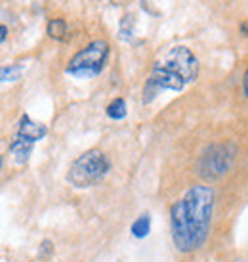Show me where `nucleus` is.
Returning <instances> with one entry per match:
<instances>
[{"label": "nucleus", "instance_id": "obj_1", "mask_svg": "<svg viewBox=\"0 0 248 262\" xmlns=\"http://www.w3.org/2000/svg\"><path fill=\"white\" fill-rule=\"evenodd\" d=\"M216 195L205 184H193L170 205V235L178 253L191 255L203 247L210 235Z\"/></svg>", "mask_w": 248, "mask_h": 262}, {"label": "nucleus", "instance_id": "obj_15", "mask_svg": "<svg viewBox=\"0 0 248 262\" xmlns=\"http://www.w3.org/2000/svg\"><path fill=\"white\" fill-rule=\"evenodd\" d=\"M241 29L244 31V35H246V37H248V23H242V25H241Z\"/></svg>", "mask_w": 248, "mask_h": 262}, {"label": "nucleus", "instance_id": "obj_14", "mask_svg": "<svg viewBox=\"0 0 248 262\" xmlns=\"http://www.w3.org/2000/svg\"><path fill=\"white\" fill-rule=\"evenodd\" d=\"M0 33H2V35H0V38H2V42H4V40H6V37H8V27H6V25H2V27H0Z\"/></svg>", "mask_w": 248, "mask_h": 262}, {"label": "nucleus", "instance_id": "obj_10", "mask_svg": "<svg viewBox=\"0 0 248 262\" xmlns=\"http://www.w3.org/2000/svg\"><path fill=\"white\" fill-rule=\"evenodd\" d=\"M105 113H107V117L113 119V121H122L124 117H126V113H128V110H126V102H124L122 98H115V100L107 105Z\"/></svg>", "mask_w": 248, "mask_h": 262}, {"label": "nucleus", "instance_id": "obj_2", "mask_svg": "<svg viewBox=\"0 0 248 262\" xmlns=\"http://www.w3.org/2000/svg\"><path fill=\"white\" fill-rule=\"evenodd\" d=\"M199 77V59L187 46H170L159 54L141 92L143 105L151 103L161 92H182Z\"/></svg>", "mask_w": 248, "mask_h": 262}, {"label": "nucleus", "instance_id": "obj_7", "mask_svg": "<svg viewBox=\"0 0 248 262\" xmlns=\"http://www.w3.org/2000/svg\"><path fill=\"white\" fill-rule=\"evenodd\" d=\"M33 147H35V144H33V142H29V140H23V138H19V136H15L14 142L8 146V153L14 157V161L17 163V165H25V163L31 159Z\"/></svg>", "mask_w": 248, "mask_h": 262}, {"label": "nucleus", "instance_id": "obj_3", "mask_svg": "<svg viewBox=\"0 0 248 262\" xmlns=\"http://www.w3.org/2000/svg\"><path fill=\"white\" fill-rule=\"evenodd\" d=\"M111 159L102 149H88L86 153L79 155L67 172V182L73 188L84 189L94 184L102 182L111 170Z\"/></svg>", "mask_w": 248, "mask_h": 262}, {"label": "nucleus", "instance_id": "obj_13", "mask_svg": "<svg viewBox=\"0 0 248 262\" xmlns=\"http://www.w3.org/2000/svg\"><path fill=\"white\" fill-rule=\"evenodd\" d=\"M242 90H244V96L248 98V67L244 71V77H242Z\"/></svg>", "mask_w": 248, "mask_h": 262}, {"label": "nucleus", "instance_id": "obj_5", "mask_svg": "<svg viewBox=\"0 0 248 262\" xmlns=\"http://www.w3.org/2000/svg\"><path fill=\"white\" fill-rule=\"evenodd\" d=\"M231 161H233V149L224 144H216L203 153V157L199 161V168L205 176L219 178L231 167Z\"/></svg>", "mask_w": 248, "mask_h": 262}, {"label": "nucleus", "instance_id": "obj_9", "mask_svg": "<svg viewBox=\"0 0 248 262\" xmlns=\"http://www.w3.org/2000/svg\"><path fill=\"white\" fill-rule=\"evenodd\" d=\"M48 35H50L54 40H63L67 37V23L65 19H61V17H54L48 21Z\"/></svg>", "mask_w": 248, "mask_h": 262}, {"label": "nucleus", "instance_id": "obj_4", "mask_svg": "<svg viewBox=\"0 0 248 262\" xmlns=\"http://www.w3.org/2000/svg\"><path fill=\"white\" fill-rule=\"evenodd\" d=\"M107 58H109V44L105 40H92L71 58L65 71L75 79H95L97 75H102Z\"/></svg>", "mask_w": 248, "mask_h": 262}, {"label": "nucleus", "instance_id": "obj_11", "mask_svg": "<svg viewBox=\"0 0 248 262\" xmlns=\"http://www.w3.org/2000/svg\"><path fill=\"white\" fill-rule=\"evenodd\" d=\"M23 66L21 63H10V66L2 67V82H14V80L21 79Z\"/></svg>", "mask_w": 248, "mask_h": 262}, {"label": "nucleus", "instance_id": "obj_6", "mask_svg": "<svg viewBox=\"0 0 248 262\" xmlns=\"http://www.w3.org/2000/svg\"><path fill=\"white\" fill-rule=\"evenodd\" d=\"M46 134H48L46 124L33 121L27 113H25V115H21L19 123H17V134H15V136H19V138L29 140V142H33V144H37L38 140H42Z\"/></svg>", "mask_w": 248, "mask_h": 262}, {"label": "nucleus", "instance_id": "obj_12", "mask_svg": "<svg viewBox=\"0 0 248 262\" xmlns=\"http://www.w3.org/2000/svg\"><path fill=\"white\" fill-rule=\"evenodd\" d=\"M54 243H52L50 239H44L40 245H38V258L42 262H46V260H50L52 258V255H54Z\"/></svg>", "mask_w": 248, "mask_h": 262}, {"label": "nucleus", "instance_id": "obj_8", "mask_svg": "<svg viewBox=\"0 0 248 262\" xmlns=\"http://www.w3.org/2000/svg\"><path fill=\"white\" fill-rule=\"evenodd\" d=\"M130 232L136 239H145L147 235H149V232H151V216L145 214V212L139 214L138 219L132 222Z\"/></svg>", "mask_w": 248, "mask_h": 262}]
</instances>
